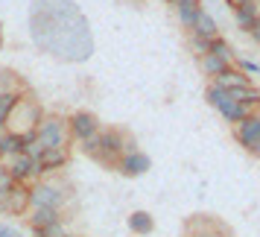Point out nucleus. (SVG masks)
Listing matches in <instances>:
<instances>
[{"instance_id":"f257e3e1","label":"nucleus","mask_w":260,"mask_h":237,"mask_svg":"<svg viewBox=\"0 0 260 237\" xmlns=\"http://www.w3.org/2000/svg\"><path fill=\"white\" fill-rule=\"evenodd\" d=\"M132 150H135V141L120 129H100L91 141L82 143V153L96 158L100 164H106V167H117L120 155L132 153Z\"/></svg>"},{"instance_id":"f03ea898","label":"nucleus","mask_w":260,"mask_h":237,"mask_svg":"<svg viewBox=\"0 0 260 237\" xmlns=\"http://www.w3.org/2000/svg\"><path fill=\"white\" fill-rule=\"evenodd\" d=\"M68 199H71L68 188L53 182V179H36L29 185V208H59V211H64Z\"/></svg>"},{"instance_id":"7ed1b4c3","label":"nucleus","mask_w":260,"mask_h":237,"mask_svg":"<svg viewBox=\"0 0 260 237\" xmlns=\"http://www.w3.org/2000/svg\"><path fill=\"white\" fill-rule=\"evenodd\" d=\"M32 141H36V146L41 153H44V150H53V146H68V143H71L68 120L56 117V114H44L41 123L32 129Z\"/></svg>"},{"instance_id":"20e7f679","label":"nucleus","mask_w":260,"mask_h":237,"mask_svg":"<svg viewBox=\"0 0 260 237\" xmlns=\"http://www.w3.org/2000/svg\"><path fill=\"white\" fill-rule=\"evenodd\" d=\"M41 117H44L41 106H38L36 100H26V97H24V100L15 106V111L9 114V120H6V129L26 135V132H32L38 123H41Z\"/></svg>"},{"instance_id":"39448f33","label":"nucleus","mask_w":260,"mask_h":237,"mask_svg":"<svg viewBox=\"0 0 260 237\" xmlns=\"http://www.w3.org/2000/svg\"><path fill=\"white\" fill-rule=\"evenodd\" d=\"M96 132H100V117L91 114V111H73L71 117H68V135H71V141L85 143V141H91Z\"/></svg>"},{"instance_id":"423d86ee","label":"nucleus","mask_w":260,"mask_h":237,"mask_svg":"<svg viewBox=\"0 0 260 237\" xmlns=\"http://www.w3.org/2000/svg\"><path fill=\"white\" fill-rule=\"evenodd\" d=\"M6 170H9V176H12L15 185H32L36 179H41V167H38L36 158H29L26 153L15 155L6 161Z\"/></svg>"},{"instance_id":"0eeeda50","label":"nucleus","mask_w":260,"mask_h":237,"mask_svg":"<svg viewBox=\"0 0 260 237\" xmlns=\"http://www.w3.org/2000/svg\"><path fill=\"white\" fill-rule=\"evenodd\" d=\"M152 167V158L146 153H141V150H132V153H123L120 155V161H117V173H123V176H143L146 170Z\"/></svg>"},{"instance_id":"6e6552de","label":"nucleus","mask_w":260,"mask_h":237,"mask_svg":"<svg viewBox=\"0 0 260 237\" xmlns=\"http://www.w3.org/2000/svg\"><path fill=\"white\" fill-rule=\"evenodd\" d=\"M29 141H32V132L21 135V132H9V129H6V135L0 138V164H6L9 158L21 155L26 150V143H29Z\"/></svg>"},{"instance_id":"1a4fd4ad","label":"nucleus","mask_w":260,"mask_h":237,"mask_svg":"<svg viewBox=\"0 0 260 237\" xmlns=\"http://www.w3.org/2000/svg\"><path fill=\"white\" fill-rule=\"evenodd\" d=\"M257 138H260V111H257V114L243 117L240 123H234V141L240 143L243 150H248Z\"/></svg>"},{"instance_id":"9d476101","label":"nucleus","mask_w":260,"mask_h":237,"mask_svg":"<svg viewBox=\"0 0 260 237\" xmlns=\"http://www.w3.org/2000/svg\"><path fill=\"white\" fill-rule=\"evenodd\" d=\"M71 161V146H53V150H44L38 155V167H41V176L44 173H56L61 167H68Z\"/></svg>"},{"instance_id":"9b49d317","label":"nucleus","mask_w":260,"mask_h":237,"mask_svg":"<svg viewBox=\"0 0 260 237\" xmlns=\"http://www.w3.org/2000/svg\"><path fill=\"white\" fill-rule=\"evenodd\" d=\"M29 228H44V225H56V223H64L68 217H64V211H59V208H29Z\"/></svg>"},{"instance_id":"f8f14e48","label":"nucleus","mask_w":260,"mask_h":237,"mask_svg":"<svg viewBox=\"0 0 260 237\" xmlns=\"http://www.w3.org/2000/svg\"><path fill=\"white\" fill-rule=\"evenodd\" d=\"M6 205H9V214L29 211V185H12V190L6 193Z\"/></svg>"},{"instance_id":"ddd939ff","label":"nucleus","mask_w":260,"mask_h":237,"mask_svg":"<svg viewBox=\"0 0 260 237\" xmlns=\"http://www.w3.org/2000/svg\"><path fill=\"white\" fill-rule=\"evenodd\" d=\"M190 36L205 38V41H213V38L219 36V26H216V21H213L211 15L202 9L199 18H196V24H193V29H190Z\"/></svg>"},{"instance_id":"4468645a","label":"nucleus","mask_w":260,"mask_h":237,"mask_svg":"<svg viewBox=\"0 0 260 237\" xmlns=\"http://www.w3.org/2000/svg\"><path fill=\"white\" fill-rule=\"evenodd\" d=\"M211 82L216 85V88H225V91H231V88H243V85H251V79H248L243 71H237V68H228L225 73L213 76Z\"/></svg>"},{"instance_id":"2eb2a0df","label":"nucleus","mask_w":260,"mask_h":237,"mask_svg":"<svg viewBox=\"0 0 260 237\" xmlns=\"http://www.w3.org/2000/svg\"><path fill=\"white\" fill-rule=\"evenodd\" d=\"M202 12V6H199V0H181L176 6V15H178V24L184 26V29H193V24H196V18H199Z\"/></svg>"},{"instance_id":"dca6fc26","label":"nucleus","mask_w":260,"mask_h":237,"mask_svg":"<svg viewBox=\"0 0 260 237\" xmlns=\"http://www.w3.org/2000/svg\"><path fill=\"white\" fill-rule=\"evenodd\" d=\"M129 231H132V234H141V237L152 234V231H155L152 214H149V211H135V214H129Z\"/></svg>"},{"instance_id":"f3484780","label":"nucleus","mask_w":260,"mask_h":237,"mask_svg":"<svg viewBox=\"0 0 260 237\" xmlns=\"http://www.w3.org/2000/svg\"><path fill=\"white\" fill-rule=\"evenodd\" d=\"M199 68H202V73L205 76H219V73H225L228 68H234L231 62H225V59H219V56H213V53H205V56H199Z\"/></svg>"},{"instance_id":"a211bd4d","label":"nucleus","mask_w":260,"mask_h":237,"mask_svg":"<svg viewBox=\"0 0 260 237\" xmlns=\"http://www.w3.org/2000/svg\"><path fill=\"white\" fill-rule=\"evenodd\" d=\"M260 18V9L257 6H240V9H234V24L240 33H248L251 26H254V21Z\"/></svg>"},{"instance_id":"6ab92c4d","label":"nucleus","mask_w":260,"mask_h":237,"mask_svg":"<svg viewBox=\"0 0 260 237\" xmlns=\"http://www.w3.org/2000/svg\"><path fill=\"white\" fill-rule=\"evenodd\" d=\"M24 97H26V91H6V94H0V123L9 120V114L15 111V106H18Z\"/></svg>"},{"instance_id":"aec40b11","label":"nucleus","mask_w":260,"mask_h":237,"mask_svg":"<svg viewBox=\"0 0 260 237\" xmlns=\"http://www.w3.org/2000/svg\"><path fill=\"white\" fill-rule=\"evenodd\" d=\"M208 53H213V56H219V59H225V62H231V65L237 62L234 47H231V44H228V41H225L222 36H216V38H213V41H211V47H208Z\"/></svg>"},{"instance_id":"412c9836","label":"nucleus","mask_w":260,"mask_h":237,"mask_svg":"<svg viewBox=\"0 0 260 237\" xmlns=\"http://www.w3.org/2000/svg\"><path fill=\"white\" fill-rule=\"evenodd\" d=\"M6 91H24L15 71H0V94H6Z\"/></svg>"},{"instance_id":"4be33fe9","label":"nucleus","mask_w":260,"mask_h":237,"mask_svg":"<svg viewBox=\"0 0 260 237\" xmlns=\"http://www.w3.org/2000/svg\"><path fill=\"white\" fill-rule=\"evenodd\" d=\"M68 225L56 223V225H44V228H32V237H68Z\"/></svg>"},{"instance_id":"5701e85b","label":"nucleus","mask_w":260,"mask_h":237,"mask_svg":"<svg viewBox=\"0 0 260 237\" xmlns=\"http://www.w3.org/2000/svg\"><path fill=\"white\" fill-rule=\"evenodd\" d=\"M187 237H231V228L225 223H219L216 228H208V231H193V234H187Z\"/></svg>"},{"instance_id":"b1692460","label":"nucleus","mask_w":260,"mask_h":237,"mask_svg":"<svg viewBox=\"0 0 260 237\" xmlns=\"http://www.w3.org/2000/svg\"><path fill=\"white\" fill-rule=\"evenodd\" d=\"M208 47H211V41H205V38L190 36V50H193L196 56H205V53H208Z\"/></svg>"},{"instance_id":"393cba45","label":"nucleus","mask_w":260,"mask_h":237,"mask_svg":"<svg viewBox=\"0 0 260 237\" xmlns=\"http://www.w3.org/2000/svg\"><path fill=\"white\" fill-rule=\"evenodd\" d=\"M12 176H9V170H6V164H0V193H9L12 190Z\"/></svg>"},{"instance_id":"a878e982","label":"nucleus","mask_w":260,"mask_h":237,"mask_svg":"<svg viewBox=\"0 0 260 237\" xmlns=\"http://www.w3.org/2000/svg\"><path fill=\"white\" fill-rule=\"evenodd\" d=\"M237 71H243V73H257L260 65H257V62H248V59H240V62H237Z\"/></svg>"},{"instance_id":"bb28decb","label":"nucleus","mask_w":260,"mask_h":237,"mask_svg":"<svg viewBox=\"0 0 260 237\" xmlns=\"http://www.w3.org/2000/svg\"><path fill=\"white\" fill-rule=\"evenodd\" d=\"M0 237H24L18 228H12V225H6V223H0Z\"/></svg>"},{"instance_id":"cd10ccee","label":"nucleus","mask_w":260,"mask_h":237,"mask_svg":"<svg viewBox=\"0 0 260 237\" xmlns=\"http://www.w3.org/2000/svg\"><path fill=\"white\" fill-rule=\"evenodd\" d=\"M231 9H240V6H257L260 0H225Z\"/></svg>"},{"instance_id":"c85d7f7f","label":"nucleus","mask_w":260,"mask_h":237,"mask_svg":"<svg viewBox=\"0 0 260 237\" xmlns=\"http://www.w3.org/2000/svg\"><path fill=\"white\" fill-rule=\"evenodd\" d=\"M248 36H251V38H254V41H257V44H260V18H257V21H254V26L248 29Z\"/></svg>"},{"instance_id":"c756f323","label":"nucleus","mask_w":260,"mask_h":237,"mask_svg":"<svg viewBox=\"0 0 260 237\" xmlns=\"http://www.w3.org/2000/svg\"><path fill=\"white\" fill-rule=\"evenodd\" d=\"M246 153H248V155H254V158H260V138H257L254 143H251V146H248Z\"/></svg>"},{"instance_id":"7c9ffc66","label":"nucleus","mask_w":260,"mask_h":237,"mask_svg":"<svg viewBox=\"0 0 260 237\" xmlns=\"http://www.w3.org/2000/svg\"><path fill=\"white\" fill-rule=\"evenodd\" d=\"M0 214H9V205H6V193H0Z\"/></svg>"},{"instance_id":"2f4dec72","label":"nucleus","mask_w":260,"mask_h":237,"mask_svg":"<svg viewBox=\"0 0 260 237\" xmlns=\"http://www.w3.org/2000/svg\"><path fill=\"white\" fill-rule=\"evenodd\" d=\"M3 135H6V123H0V138H3Z\"/></svg>"},{"instance_id":"473e14b6","label":"nucleus","mask_w":260,"mask_h":237,"mask_svg":"<svg viewBox=\"0 0 260 237\" xmlns=\"http://www.w3.org/2000/svg\"><path fill=\"white\" fill-rule=\"evenodd\" d=\"M167 3H170V6H178V3H181V0H167Z\"/></svg>"},{"instance_id":"72a5a7b5","label":"nucleus","mask_w":260,"mask_h":237,"mask_svg":"<svg viewBox=\"0 0 260 237\" xmlns=\"http://www.w3.org/2000/svg\"><path fill=\"white\" fill-rule=\"evenodd\" d=\"M68 237H73V234H68Z\"/></svg>"}]
</instances>
